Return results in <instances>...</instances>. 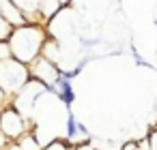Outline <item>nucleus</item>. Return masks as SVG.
<instances>
[{
	"mask_svg": "<svg viewBox=\"0 0 157 150\" xmlns=\"http://www.w3.org/2000/svg\"><path fill=\"white\" fill-rule=\"evenodd\" d=\"M99 43H101L99 39H84V37L80 39V45H82V47H95V45H99Z\"/></svg>",
	"mask_w": 157,
	"mask_h": 150,
	"instance_id": "obj_10",
	"label": "nucleus"
},
{
	"mask_svg": "<svg viewBox=\"0 0 157 150\" xmlns=\"http://www.w3.org/2000/svg\"><path fill=\"white\" fill-rule=\"evenodd\" d=\"M58 5H60V7H67V5H69V0H58Z\"/></svg>",
	"mask_w": 157,
	"mask_h": 150,
	"instance_id": "obj_16",
	"label": "nucleus"
},
{
	"mask_svg": "<svg viewBox=\"0 0 157 150\" xmlns=\"http://www.w3.org/2000/svg\"><path fill=\"white\" fill-rule=\"evenodd\" d=\"M0 114H2V109H0Z\"/></svg>",
	"mask_w": 157,
	"mask_h": 150,
	"instance_id": "obj_18",
	"label": "nucleus"
},
{
	"mask_svg": "<svg viewBox=\"0 0 157 150\" xmlns=\"http://www.w3.org/2000/svg\"><path fill=\"white\" fill-rule=\"evenodd\" d=\"M0 131L5 133V137H7L9 141H15V139H20L26 131H30V126H28L26 118H24L13 105H7V107L2 109V114H0Z\"/></svg>",
	"mask_w": 157,
	"mask_h": 150,
	"instance_id": "obj_3",
	"label": "nucleus"
},
{
	"mask_svg": "<svg viewBox=\"0 0 157 150\" xmlns=\"http://www.w3.org/2000/svg\"><path fill=\"white\" fill-rule=\"evenodd\" d=\"M7 105H9V97H7L2 90H0V109H5Z\"/></svg>",
	"mask_w": 157,
	"mask_h": 150,
	"instance_id": "obj_12",
	"label": "nucleus"
},
{
	"mask_svg": "<svg viewBox=\"0 0 157 150\" xmlns=\"http://www.w3.org/2000/svg\"><path fill=\"white\" fill-rule=\"evenodd\" d=\"M146 139H148V148L151 150H157V131H151V135Z\"/></svg>",
	"mask_w": 157,
	"mask_h": 150,
	"instance_id": "obj_11",
	"label": "nucleus"
},
{
	"mask_svg": "<svg viewBox=\"0 0 157 150\" xmlns=\"http://www.w3.org/2000/svg\"><path fill=\"white\" fill-rule=\"evenodd\" d=\"M11 30H13V28H11L2 17H0V41H7V39H9V35H11Z\"/></svg>",
	"mask_w": 157,
	"mask_h": 150,
	"instance_id": "obj_8",
	"label": "nucleus"
},
{
	"mask_svg": "<svg viewBox=\"0 0 157 150\" xmlns=\"http://www.w3.org/2000/svg\"><path fill=\"white\" fill-rule=\"evenodd\" d=\"M7 144H9V139L5 137V133H2V131H0V150H5V148H7Z\"/></svg>",
	"mask_w": 157,
	"mask_h": 150,
	"instance_id": "obj_13",
	"label": "nucleus"
},
{
	"mask_svg": "<svg viewBox=\"0 0 157 150\" xmlns=\"http://www.w3.org/2000/svg\"><path fill=\"white\" fill-rule=\"evenodd\" d=\"M17 144H20V148L22 150H41V144H39V139H37V135H35V126L30 129V131H26L20 139H15Z\"/></svg>",
	"mask_w": 157,
	"mask_h": 150,
	"instance_id": "obj_6",
	"label": "nucleus"
},
{
	"mask_svg": "<svg viewBox=\"0 0 157 150\" xmlns=\"http://www.w3.org/2000/svg\"><path fill=\"white\" fill-rule=\"evenodd\" d=\"M9 58H11L9 41H0V62H2V60H9Z\"/></svg>",
	"mask_w": 157,
	"mask_h": 150,
	"instance_id": "obj_9",
	"label": "nucleus"
},
{
	"mask_svg": "<svg viewBox=\"0 0 157 150\" xmlns=\"http://www.w3.org/2000/svg\"><path fill=\"white\" fill-rule=\"evenodd\" d=\"M28 82H30V71L26 64H22L13 58L0 62V90L9 99L15 97Z\"/></svg>",
	"mask_w": 157,
	"mask_h": 150,
	"instance_id": "obj_2",
	"label": "nucleus"
},
{
	"mask_svg": "<svg viewBox=\"0 0 157 150\" xmlns=\"http://www.w3.org/2000/svg\"><path fill=\"white\" fill-rule=\"evenodd\" d=\"M9 47H11V58L22 62V64H33L39 56L41 49L48 41V30L41 24H24L11 30L9 35Z\"/></svg>",
	"mask_w": 157,
	"mask_h": 150,
	"instance_id": "obj_1",
	"label": "nucleus"
},
{
	"mask_svg": "<svg viewBox=\"0 0 157 150\" xmlns=\"http://www.w3.org/2000/svg\"><path fill=\"white\" fill-rule=\"evenodd\" d=\"M41 150H69V144H67V139H52Z\"/></svg>",
	"mask_w": 157,
	"mask_h": 150,
	"instance_id": "obj_7",
	"label": "nucleus"
},
{
	"mask_svg": "<svg viewBox=\"0 0 157 150\" xmlns=\"http://www.w3.org/2000/svg\"><path fill=\"white\" fill-rule=\"evenodd\" d=\"M0 17H2L11 28H17V26H24L28 24L26 15L15 7L13 0H0Z\"/></svg>",
	"mask_w": 157,
	"mask_h": 150,
	"instance_id": "obj_5",
	"label": "nucleus"
},
{
	"mask_svg": "<svg viewBox=\"0 0 157 150\" xmlns=\"http://www.w3.org/2000/svg\"><path fill=\"white\" fill-rule=\"evenodd\" d=\"M5 150H22V148H20V144H17V141H9Z\"/></svg>",
	"mask_w": 157,
	"mask_h": 150,
	"instance_id": "obj_14",
	"label": "nucleus"
},
{
	"mask_svg": "<svg viewBox=\"0 0 157 150\" xmlns=\"http://www.w3.org/2000/svg\"><path fill=\"white\" fill-rule=\"evenodd\" d=\"M69 150H78V148H75V146H69Z\"/></svg>",
	"mask_w": 157,
	"mask_h": 150,
	"instance_id": "obj_17",
	"label": "nucleus"
},
{
	"mask_svg": "<svg viewBox=\"0 0 157 150\" xmlns=\"http://www.w3.org/2000/svg\"><path fill=\"white\" fill-rule=\"evenodd\" d=\"M75 148H78V150H95L90 141H88V144H82V146H75Z\"/></svg>",
	"mask_w": 157,
	"mask_h": 150,
	"instance_id": "obj_15",
	"label": "nucleus"
},
{
	"mask_svg": "<svg viewBox=\"0 0 157 150\" xmlns=\"http://www.w3.org/2000/svg\"><path fill=\"white\" fill-rule=\"evenodd\" d=\"M28 71H30V79H35V82H39V84H43L45 88H50V86H54V82L58 79V67L54 64V62H50V60H45L43 56H39L33 64H28Z\"/></svg>",
	"mask_w": 157,
	"mask_h": 150,
	"instance_id": "obj_4",
	"label": "nucleus"
}]
</instances>
